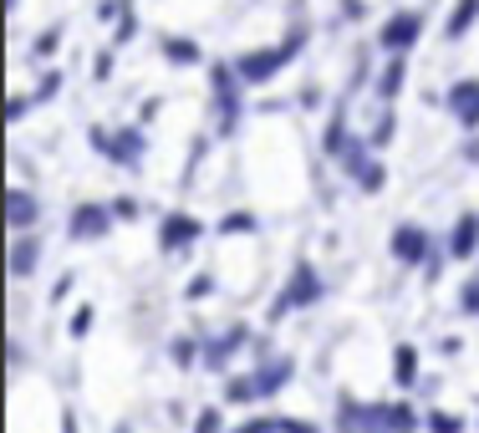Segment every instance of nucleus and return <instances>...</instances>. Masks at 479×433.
<instances>
[{"label":"nucleus","mask_w":479,"mask_h":433,"mask_svg":"<svg viewBox=\"0 0 479 433\" xmlns=\"http://www.w3.org/2000/svg\"><path fill=\"white\" fill-rule=\"evenodd\" d=\"M36 260H41V240L21 235V240H15V250H11V276H15V280H26L31 270H36Z\"/></svg>","instance_id":"f8f14e48"},{"label":"nucleus","mask_w":479,"mask_h":433,"mask_svg":"<svg viewBox=\"0 0 479 433\" xmlns=\"http://www.w3.org/2000/svg\"><path fill=\"white\" fill-rule=\"evenodd\" d=\"M464 311H479V276L464 286Z\"/></svg>","instance_id":"c9c22d12"},{"label":"nucleus","mask_w":479,"mask_h":433,"mask_svg":"<svg viewBox=\"0 0 479 433\" xmlns=\"http://www.w3.org/2000/svg\"><path fill=\"white\" fill-rule=\"evenodd\" d=\"M164 56H169L174 66H199L205 62L199 41H189V36H164Z\"/></svg>","instance_id":"4468645a"},{"label":"nucleus","mask_w":479,"mask_h":433,"mask_svg":"<svg viewBox=\"0 0 479 433\" xmlns=\"http://www.w3.org/2000/svg\"><path fill=\"white\" fill-rule=\"evenodd\" d=\"M240 433H281V418H255V423H245Z\"/></svg>","instance_id":"2f4dec72"},{"label":"nucleus","mask_w":479,"mask_h":433,"mask_svg":"<svg viewBox=\"0 0 479 433\" xmlns=\"http://www.w3.org/2000/svg\"><path fill=\"white\" fill-rule=\"evenodd\" d=\"M107 209H113V219H138V199H128V194H123V199H113Z\"/></svg>","instance_id":"bb28decb"},{"label":"nucleus","mask_w":479,"mask_h":433,"mask_svg":"<svg viewBox=\"0 0 479 433\" xmlns=\"http://www.w3.org/2000/svg\"><path fill=\"white\" fill-rule=\"evenodd\" d=\"M133 31H138V21H133V15H123V21H117V46H123V41H133Z\"/></svg>","instance_id":"f704fd0d"},{"label":"nucleus","mask_w":479,"mask_h":433,"mask_svg":"<svg viewBox=\"0 0 479 433\" xmlns=\"http://www.w3.org/2000/svg\"><path fill=\"white\" fill-rule=\"evenodd\" d=\"M72 286H77V270H66V276L52 286V301H66V291H72Z\"/></svg>","instance_id":"c756f323"},{"label":"nucleus","mask_w":479,"mask_h":433,"mask_svg":"<svg viewBox=\"0 0 479 433\" xmlns=\"http://www.w3.org/2000/svg\"><path fill=\"white\" fill-rule=\"evenodd\" d=\"M5 209H11V225H15V229H26V225H36V219H41V204L31 199L26 189H11V199H5Z\"/></svg>","instance_id":"2eb2a0df"},{"label":"nucleus","mask_w":479,"mask_h":433,"mask_svg":"<svg viewBox=\"0 0 479 433\" xmlns=\"http://www.w3.org/2000/svg\"><path fill=\"white\" fill-rule=\"evenodd\" d=\"M107 158L123 164V168H138L143 164V133L138 127H123L117 138H107Z\"/></svg>","instance_id":"6e6552de"},{"label":"nucleus","mask_w":479,"mask_h":433,"mask_svg":"<svg viewBox=\"0 0 479 433\" xmlns=\"http://www.w3.org/2000/svg\"><path fill=\"white\" fill-rule=\"evenodd\" d=\"M291 372H296V362H291V357H275V362H265V368L255 372V388H260V398H271L275 388H285V382H291Z\"/></svg>","instance_id":"9d476101"},{"label":"nucleus","mask_w":479,"mask_h":433,"mask_svg":"<svg viewBox=\"0 0 479 433\" xmlns=\"http://www.w3.org/2000/svg\"><path fill=\"white\" fill-rule=\"evenodd\" d=\"M281 433H316L311 423H301V418H281Z\"/></svg>","instance_id":"e433bc0d"},{"label":"nucleus","mask_w":479,"mask_h":433,"mask_svg":"<svg viewBox=\"0 0 479 433\" xmlns=\"http://www.w3.org/2000/svg\"><path fill=\"white\" fill-rule=\"evenodd\" d=\"M235 347H245V327H235V331H230V337H225L220 347H209V352H205V362H209V368H220V362H225V357L235 352Z\"/></svg>","instance_id":"a211bd4d"},{"label":"nucleus","mask_w":479,"mask_h":433,"mask_svg":"<svg viewBox=\"0 0 479 433\" xmlns=\"http://www.w3.org/2000/svg\"><path fill=\"white\" fill-rule=\"evenodd\" d=\"M403 82H408V56H393V62L383 66V76H377V97L393 102L403 92Z\"/></svg>","instance_id":"ddd939ff"},{"label":"nucleus","mask_w":479,"mask_h":433,"mask_svg":"<svg viewBox=\"0 0 479 433\" xmlns=\"http://www.w3.org/2000/svg\"><path fill=\"white\" fill-rule=\"evenodd\" d=\"M474 21H479V0H459L454 15H449V25H444V36H449V41L469 36V25H474Z\"/></svg>","instance_id":"dca6fc26"},{"label":"nucleus","mask_w":479,"mask_h":433,"mask_svg":"<svg viewBox=\"0 0 479 433\" xmlns=\"http://www.w3.org/2000/svg\"><path fill=\"white\" fill-rule=\"evenodd\" d=\"M424 255H428V229L424 225H398V229H393V260L418 266Z\"/></svg>","instance_id":"0eeeda50"},{"label":"nucleus","mask_w":479,"mask_h":433,"mask_svg":"<svg viewBox=\"0 0 479 433\" xmlns=\"http://www.w3.org/2000/svg\"><path fill=\"white\" fill-rule=\"evenodd\" d=\"M195 357H205V352H199L195 342H174V362H184V368H189V362H195Z\"/></svg>","instance_id":"c85d7f7f"},{"label":"nucleus","mask_w":479,"mask_h":433,"mask_svg":"<svg viewBox=\"0 0 479 433\" xmlns=\"http://www.w3.org/2000/svg\"><path fill=\"white\" fill-rule=\"evenodd\" d=\"M107 225H113V209H103V204H77L72 219H66V235L72 240H103Z\"/></svg>","instance_id":"20e7f679"},{"label":"nucleus","mask_w":479,"mask_h":433,"mask_svg":"<svg viewBox=\"0 0 479 433\" xmlns=\"http://www.w3.org/2000/svg\"><path fill=\"white\" fill-rule=\"evenodd\" d=\"M225 428V413L220 408H205V413H199V423H195V433H220Z\"/></svg>","instance_id":"393cba45"},{"label":"nucleus","mask_w":479,"mask_h":433,"mask_svg":"<svg viewBox=\"0 0 479 433\" xmlns=\"http://www.w3.org/2000/svg\"><path fill=\"white\" fill-rule=\"evenodd\" d=\"M464 153H469V158L479 164V138H474V143H464Z\"/></svg>","instance_id":"a19ab883"},{"label":"nucleus","mask_w":479,"mask_h":433,"mask_svg":"<svg viewBox=\"0 0 479 433\" xmlns=\"http://www.w3.org/2000/svg\"><path fill=\"white\" fill-rule=\"evenodd\" d=\"M418 423H424V418H418L408 403H388V408H383V428H388V433H414Z\"/></svg>","instance_id":"f3484780"},{"label":"nucleus","mask_w":479,"mask_h":433,"mask_svg":"<svg viewBox=\"0 0 479 433\" xmlns=\"http://www.w3.org/2000/svg\"><path fill=\"white\" fill-rule=\"evenodd\" d=\"M424 36V11H398L388 15V25L377 31V41H383V51H393V56H408V46Z\"/></svg>","instance_id":"7ed1b4c3"},{"label":"nucleus","mask_w":479,"mask_h":433,"mask_svg":"<svg viewBox=\"0 0 479 433\" xmlns=\"http://www.w3.org/2000/svg\"><path fill=\"white\" fill-rule=\"evenodd\" d=\"M56 87H62V72H46V76H41V87H36V102H52Z\"/></svg>","instance_id":"a878e982"},{"label":"nucleus","mask_w":479,"mask_h":433,"mask_svg":"<svg viewBox=\"0 0 479 433\" xmlns=\"http://www.w3.org/2000/svg\"><path fill=\"white\" fill-rule=\"evenodd\" d=\"M56 46H62V25H46V31L36 36V46H31V51H36V56H52Z\"/></svg>","instance_id":"b1692460"},{"label":"nucleus","mask_w":479,"mask_h":433,"mask_svg":"<svg viewBox=\"0 0 479 433\" xmlns=\"http://www.w3.org/2000/svg\"><path fill=\"white\" fill-rule=\"evenodd\" d=\"M474 250H479V215H459V225L449 235V255L454 260H469Z\"/></svg>","instance_id":"1a4fd4ad"},{"label":"nucleus","mask_w":479,"mask_h":433,"mask_svg":"<svg viewBox=\"0 0 479 433\" xmlns=\"http://www.w3.org/2000/svg\"><path fill=\"white\" fill-rule=\"evenodd\" d=\"M424 423H428V433H464V418H454V413H444V408H434Z\"/></svg>","instance_id":"4be33fe9"},{"label":"nucleus","mask_w":479,"mask_h":433,"mask_svg":"<svg viewBox=\"0 0 479 433\" xmlns=\"http://www.w3.org/2000/svg\"><path fill=\"white\" fill-rule=\"evenodd\" d=\"M316 296H322V280H316L311 260H296V276H291V286H285V291L275 296V306H271V321H281L285 311H296V306H311Z\"/></svg>","instance_id":"f03ea898"},{"label":"nucleus","mask_w":479,"mask_h":433,"mask_svg":"<svg viewBox=\"0 0 479 433\" xmlns=\"http://www.w3.org/2000/svg\"><path fill=\"white\" fill-rule=\"evenodd\" d=\"M301 41H306V31H291V41L285 46H260V51H245L240 62H235V72H240V82L245 87H260V82H271L281 66H291V56L301 51Z\"/></svg>","instance_id":"f257e3e1"},{"label":"nucleus","mask_w":479,"mask_h":433,"mask_svg":"<svg viewBox=\"0 0 479 433\" xmlns=\"http://www.w3.org/2000/svg\"><path fill=\"white\" fill-rule=\"evenodd\" d=\"M220 229H225V235H250V229H255V215H250V209H235Z\"/></svg>","instance_id":"5701e85b"},{"label":"nucleus","mask_w":479,"mask_h":433,"mask_svg":"<svg viewBox=\"0 0 479 433\" xmlns=\"http://www.w3.org/2000/svg\"><path fill=\"white\" fill-rule=\"evenodd\" d=\"M62 433H77V418H72V413H62Z\"/></svg>","instance_id":"ea45409f"},{"label":"nucleus","mask_w":479,"mask_h":433,"mask_svg":"<svg viewBox=\"0 0 479 433\" xmlns=\"http://www.w3.org/2000/svg\"><path fill=\"white\" fill-rule=\"evenodd\" d=\"M117 433H128V428H117Z\"/></svg>","instance_id":"79ce46f5"},{"label":"nucleus","mask_w":479,"mask_h":433,"mask_svg":"<svg viewBox=\"0 0 479 433\" xmlns=\"http://www.w3.org/2000/svg\"><path fill=\"white\" fill-rule=\"evenodd\" d=\"M158 107H164V102H158V97H148V102H143V113H138V117H143V123H154V117H158Z\"/></svg>","instance_id":"58836bf2"},{"label":"nucleus","mask_w":479,"mask_h":433,"mask_svg":"<svg viewBox=\"0 0 479 433\" xmlns=\"http://www.w3.org/2000/svg\"><path fill=\"white\" fill-rule=\"evenodd\" d=\"M342 15H352V21H357V15H367V5H363V0H342Z\"/></svg>","instance_id":"4c0bfd02"},{"label":"nucleus","mask_w":479,"mask_h":433,"mask_svg":"<svg viewBox=\"0 0 479 433\" xmlns=\"http://www.w3.org/2000/svg\"><path fill=\"white\" fill-rule=\"evenodd\" d=\"M347 143H352L347 138V123H342V113H337V117H332V127H326V143H322V148L332 153V158H342V153H347Z\"/></svg>","instance_id":"6ab92c4d"},{"label":"nucleus","mask_w":479,"mask_h":433,"mask_svg":"<svg viewBox=\"0 0 479 433\" xmlns=\"http://www.w3.org/2000/svg\"><path fill=\"white\" fill-rule=\"evenodd\" d=\"M199 235H205V225H199L195 215H179V209H174V215H164V225H158V250H184V245H195Z\"/></svg>","instance_id":"39448f33"},{"label":"nucleus","mask_w":479,"mask_h":433,"mask_svg":"<svg viewBox=\"0 0 479 433\" xmlns=\"http://www.w3.org/2000/svg\"><path fill=\"white\" fill-rule=\"evenodd\" d=\"M250 398H260V388L250 378H230L225 382V403H250Z\"/></svg>","instance_id":"aec40b11"},{"label":"nucleus","mask_w":479,"mask_h":433,"mask_svg":"<svg viewBox=\"0 0 479 433\" xmlns=\"http://www.w3.org/2000/svg\"><path fill=\"white\" fill-rule=\"evenodd\" d=\"M388 138H393V113L383 117V123H377V133H373V148H383V143H388Z\"/></svg>","instance_id":"72a5a7b5"},{"label":"nucleus","mask_w":479,"mask_h":433,"mask_svg":"<svg viewBox=\"0 0 479 433\" xmlns=\"http://www.w3.org/2000/svg\"><path fill=\"white\" fill-rule=\"evenodd\" d=\"M209 291H215V276H195L189 280V301H205Z\"/></svg>","instance_id":"cd10ccee"},{"label":"nucleus","mask_w":479,"mask_h":433,"mask_svg":"<svg viewBox=\"0 0 479 433\" xmlns=\"http://www.w3.org/2000/svg\"><path fill=\"white\" fill-rule=\"evenodd\" d=\"M87 327H92V306H82L77 317H72V337H87Z\"/></svg>","instance_id":"473e14b6"},{"label":"nucleus","mask_w":479,"mask_h":433,"mask_svg":"<svg viewBox=\"0 0 479 433\" xmlns=\"http://www.w3.org/2000/svg\"><path fill=\"white\" fill-rule=\"evenodd\" d=\"M449 113L459 117V127H479V76H464L449 87Z\"/></svg>","instance_id":"423d86ee"},{"label":"nucleus","mask_w":479,"mask_h":433,"mask_svg":"<svg viewBox=\"0 0 479 433\" xmlns=\"http://www.w3.org/2000/svg\"><path fill=\"white\" fill-rule=\"evenodd\" d=\"M357 184H363V194H383V184H388V168H383V164L373 158V164H367L363 174H357Z\"/></svg>","instance_id":"412c9836"},{"label":"nucleus","mask_w":479,"mask_h":433,"mask_svg":"<svg viewBox=\"0 0 479 433\" xmlns=\"http://www.w3.org/2000/svg\"><path fill=\"white\" fill-rule=\"evenodd\" d=\"M92 76H97V82H107V76H113V51H103V56L92 62Z\"/></svg>","instance_id":"7c9ffc66"},{"label":"nucleus","mask_w":479,"mask_h":433,"mask_svg":"<svg viewBox=\"0 0 479 433\" xmlns=\"http://www.w3.org/2000/svg\"><path fill=\"white\" fill-rule=\"evenodd\" d=\"M393 382H398V388H414L418 382V347L414 342L393 347Z\"/></svg>","instance_id":"9b49d317"}]
</instances>
